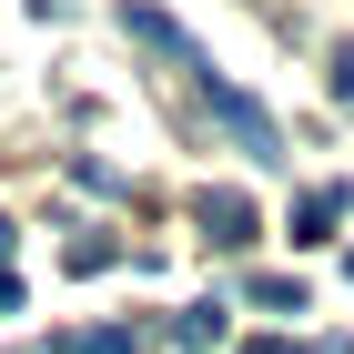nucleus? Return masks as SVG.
Returning <instances> with one entry per match:
<instances>
[{"label": "nucleus", "instance_id": "obj_1", "mask_svg": "<svg viewBox=\"0 0 354 354\" xmlns=\"http://www.w3.org/2000/svg\"><path fill=\"white\" fill-rule=\"evenodd\" d=\"M203 111H213L223 132H233V152H243V162H294V152H283V122H273V111L253 102L243 82H223V71H203Z\"/></svg>", "mask_w": 354, "mask_h": 354}, {"label": "nucleus", "instance_id": "obj_2", "mask_svg": "<svg viewBox=\"0 0 354 354\" xmlns=\"http://www.w3.org/2000/svg\"><path fill=\"white\" fill-rule=\"evenodd\" d=\"M192 223H203V243H213V253H253V243H263V213H253L233 183L203 192V213H192Z\"/></svg>", "mask_w": 354, "mask_h": 354}, {"label": "nucleus", "instance_id": "obj_3", "mask_svg": "<svg viewBox=\"0 0 354 354\" xmlns=\"http://www.w3.org/2000/svg\"><path fill=\"white\" fill-rule=\"evenodd\" d=\"M122 30H132V41H152V51H172V61H192V82L213 71V61H203V41H192L172 10H122Z\"/></svg>", "mask_w": 354, "mask_h": 354}, {"label": "nucleus", "instance_id": "obj_4", "mask_svg": "<svg viewBox=\"0 0 354 354\" xmlns=\"http://www.w3.org/2000/svg\"><path fill=\"white\" fill-rule=\"evenodd\" d=\"M334 223H344V183H314V192L294 203V243H324Z\"/></svg>", "mask_w": 354, "mask_h": 354}, {"label": "nucleus", "instance_id": "obj_5", "mask_svg": "<svg viewBox=\"0 0 354 354\" xmlns=\"http://www.w3.org/2000/svg\"><path fill=\"white\" fill-rule=\"evenodd\" d=\"M223 324H233V314H223V304H192V314H172V344H223Z\"/></svg>", "mask_w": 354, "mask_h": 354}, {"label": "nucleus", "instance_id": "obj_6", "mask_svg": "<svg viewBox=\"0 0 354 354\" xmlns=\"http://www.w3.org/2000/svg\"><path fill=\"white\" fill-rule=\"evenodd\" d=\"M51 354H142V334L132 324H91V334H71V344H51Z\"/></svg>", "mask_w": 354, "mask_h": 354}, {"label": "nucleus", "instance_id": "obj_7", "mask_svg": "<svg viewBox=\"0 0 354 354\" xmlns=\"http://www.w3.org/2000/svg\"><path fill=\"white\" fill-rule=\"evenodd\" d=\"M243 294H253V304H273V314H304V304H314V294H304V283H294V273H253Z\"/></svg>", "mask_w": 354, "mask_h": 354}, {"label": "nucleus", "instance_id": "obj_8", "mask_svg": "<svg viewBox=\"0 0 354 354\" xmlns=\"http://www.w3.org/2000/svg\"><path fill=\"white\" fill-rule=\"evenodd\" d=\"M334 102L354 111V41H344V51H334Z\"/></svg>", "mask_w": 354, "mask_h": 354}, {"label": "nucleus", "instance_id": "obj_9", "mask_svg": "<svg viewBox=\"0 0 354 354\" xmlns=\"http://www.w3.org/2000/svg\"><path fill=\"white\" fill-rule=\"evenodd\" d=\"M0 314H21V273H10V263H0Z\"/></svg>", "mask_w": 354, "mask_h": 354}, {"label": "nucleus", "instance_id": "obj_10", "mask_svg": "<svg viewBox=\"0 0 354 354\" xmlns=\"http://www.w3.org/2000/svg\"><path fill=\"white\" fill-rule=\"evenodd\" d=\"M30 10H41V21H71V0H30Z\"/></svg>", "mask_w": 354, "mask_h": 354}, {"label": "nucleus", "instance_id": "obj_11", "mask_svg": "<svg viewBox=\"0 0 354 354\" xmlns=\"http://www.w3.org/2000/svg\"><path fill=\"white\" fill-rule=\"evenodd\" d=\"M243 354H294V344H283V334H263V344H243Z\"/></svg>", "mask_w": 354, "mask_h": 354}, {"label": "nucleus", "instance_id": "obj_12", "mask_svg": "<svg viewBox=\"0 0 354 354\" xmlns=\"http://www.w3.org/2000/svg\"><path fill=\"white\" fill-rule=\"evenodd\" d=\"M0 253H10V213H0Z\"/></svg>", "mask_w": 354, "mask_h": 354}, {"label": "nucleus", "instance_id": "obj_13", "mask_svg": "<svg viewBox=\"0 0 354 354\" xmlns=\"http://www.w3.org/2000/svg\"><path fill=\"white\" fill-rule=\"evenodd\" d=\"M344 273H354V253H344Z\"/></svg>", "mask_w": 354, "mask_h": 354}]
</instances>
